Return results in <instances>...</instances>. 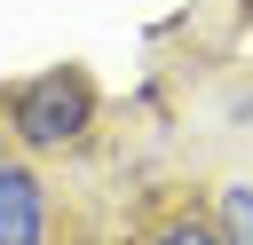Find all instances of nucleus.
I'll list each match as a JSON object with an SVG mask.
<instances>
[{"label":"nucleus","instance_id":"obj_2","mask_svg":"<svg viewBox=\"0 0 253 245\" xmlns=\"http://www.w3.org/2000/svg\"><path fill=\"white\" fill-rule=\"evenodd\" d=\"M0 245H63V205L55 182L40 174L32 150L0 134Z\"/></svg>","mask_w":253,"mask_h":245},{"label":"nucleus","instance_id":"obj_3","mask_svg":"<svg viewBox=\"0 0 253 245\" xmlns=\"http://www.w3.org/2000/svg\"><path fill=\"white\" fill-rule=\"evenodd\" d=\"M126 245H221L206 190H174V198H158V205L134 221V237H126Z\"/></svg>","mask_w":253,"mask_h":245},{"label":"nucleus","instance_id":"obj_4","mask_svg":"<svg viewBox=\"0 0 253 245\" xmlns=\"http://www.w3.org/2000/svg\"><path fill=\"white\" fill-rule=\"evenodd\" d=\"M206 205H213L221 245H253V174H221V182L206 190Z\"/></svg>","mask_w":253,"mask_h":245},{"label":"nucleus","instance_id":"obj_1","mask_svg":"<svg viewBox=\"0 0 253 245\" xmlns=\"http://www.w3.org/2000/svg\"><path fill=\"white\" fill-rule=\"evenodd\" d=\"M95 126H103V87H95L87 63H47V71L0 87V134L16 150H32V158L79 150Z\"/></svg>","mask_w":253,"mask_h":245}]
</instances>
